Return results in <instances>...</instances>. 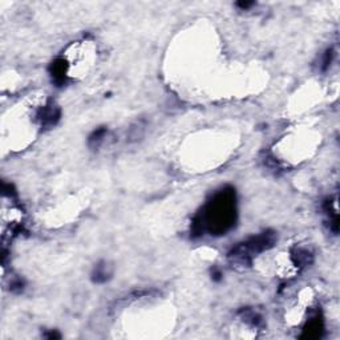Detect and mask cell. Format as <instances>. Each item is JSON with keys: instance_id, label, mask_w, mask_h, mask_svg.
I'll return each mask as SVG.
<instances>
[{"instance_id": "cell-1", "label": "cell", "mask_w": 340, "mask_h": 340, "mask_svg": "<svg viewBox=\"0 0 340 340\" xmlns=\"http://www.w3.org/2000/svg\"><path fill=\"white\" fill-rule=\"evenodd\" d=\"M235 193L233 189H223L207 205L205 214L200 215L204 227L219 235L226 233L235 222Z\"/></svg>"}, {"instance_id": "cell-2", "label": "cell", "mask_w": 340, "mask_h": 340, "mask_svg": "<svg viewBox=\"0 0 340 340\" xmlns=\"http://www.w3.org/2000/svg\"><path fill=\"white\" fill-rule=\"evenodd\" d=\"M277 242V235L274 231H265L262 234L253 237V238L247 239L246 242L239 243L238 246H235L231 253L229 254L231 259H234L235 262L241 263V265H250L251 258L257 254H261L263 251L269 250L270 247L274 246V243Z\"/></svg>"}, {"instance_id": "cell-3", "label": "cell", "mask_w": 340, "mask_h": 340, "mask_svg": "<svg viewBox=\"0 0 340 340\" xmlns=\"http://www.w3.org/2000/svg\"><path fill=\"white\" fill-rule=\"evenodd\" d=\"M41 120V125L44 128H51L59 121L60 118V110L56 108L53 104H48V105L43 106L41 109L39 110V114H37Z\"/></svg>"}, {"instance_id": "cell-4", "label": "cell", "mask_w": 340, "mask_h": 340, "mask_svg": "<svg viewBox=\"0 0 340 340\" xmlns=\"http://www.w3.org/2000/svg\"><path fill=\"white\" fill-rule=\"evenodd\" d=\"M51 73H52V78L55 80L56 84H64L67 81V76H68V64L67 61L64 59H57L55 63H52L51 65Z\"/></svg>"}, {"instance_id": "cell-5", "label": "cell", "mask_w": 340, "mask_h": 340, "mask_svg": "<svg viewBox=\"0 0 340 340\" xmlns=\"http://www.w3.org/2000/svg\"><path fill=\"white\" fill-rule=\"evenodd\" d=\"M322 333H323V322H322V319L319 317H315L309 322V325L306 326V329L303 330L302 338H306V339H317V338H321Z\"/></svg>"}, {"instance_id": "cell-6", "label": "cell", "mask_w": 340, "mask_h": 340, "mask_svg": "<svg viewBox=\"0 0 340 340\" xmlns=\"http://www.w3.org/2000/svg\"><path fill=\"white\" fill-rule=\"evenodd\" d=\"M113 274V269L109 263L100 262L97 266L94 267L93 274H92V279L94 283H104V282L109 281Z\"/></svg>"}, {"instance_id": "cell-7", "label": "cell", "mask_w": 340, "mask_h": 340, "mask_svg": "<svg viewBox=\"0 0 340 340\" xmlns=\"http://www.w3.org/2000/svg\"><path fill=\"white\" fill-rule=\"evenodd\" d=\"M293 261H294V265H295L297 267L309 266L310 263L313 262V255H311V253H309L307 250L299 249V250L294 251Z\"/></svg>"}, {"instance_id": "cell-8", "label": "cell", "mask_w": 340, "mask_h": 340, "mask_svg": "<svg viewBox=\"0 0 340 340\" xmlns=\"http://www.w3.org/2000/svg\"><path fill=\"white\" fill-rule=\"evenodd\" d=\"M106 133H108L106 128H98L97 130H94L93 133L89 136V138H88V145H89V148L97 149L98 146L102 144V141L105 138Z\"/></svg>"}, {"instance_id": "cell-9", "label": "cell", "mask_w": 340, "mask_h": 340, "mask_svg": "<svg viewBox=\"0 0 340 340\" xmlns=\"http://www.w3.org/2000/svg\"><path fill=\"white\" fill-rule=\"evenodd\" d=\"M333 57H334L333 49H327L325 53V57H323V69L326 70L330 65H331V63H333Z\"/></svg>"}, {"instance_id": "cell-10", "label": "cell", "mask_w": 340, "mask_h": 340, "mask_svg": "<svg viewBox=\"0 0 340 340\" xmlns=\"http://www.w3.org/2000/svg\"><path fill=\"white\" fill-rule=\"evenodd\" d=\"M11 290L12 291H21L23 290V282L20 281V279H16L11 285Z\"/></svg>"}, {"instance_id": "cell-11", "label": "cell", "mask_w": 340, "mask_h": 340, "mask_svg": "<svg viewBox=\"0 0 340 340\" xmlns=\"http://www.w3.org/2000/svg\"><path fill=\"white\" fill-rule=\"evenodd\" d=\"M237 5L242 8V9H247V8H250L251 5H254V3H253V1H242V3H238Z\"/></svg>"}, {"instance_id": "cell-12", "label": "cell", "mask_w": 340, "mask_h": 340, "mask_svg": "<svg viewBox=\"0 0 340 340\" xmlns=\"http://www.w3.org/2000/svg\"><path fill=\"white\" fill-rule=\"evenodd\" d=\"M221 277H222V274L219 273L218 270H215L214 273H213V279H214V281H219V279H221Z\"/></svg>"}]
</instances>
